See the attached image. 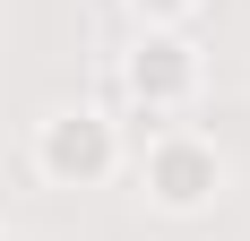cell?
<instances>
[{
  "instance_id": "cell-1",
  "label": "cell",
  "mask_w": 250,
  "mask_h": 241,
  "mask_svg": "<svg viewBox=\"0 0 250 241\" xmlns=\"http://www.w3.org/2000/svg\"><path fill=\"white\" fill-rule=\"evenodd\" d=\"M138 190H147V207H164V216H207L216 198H225V146L207 138V129H155L147 155H138Z\"/></svg>"
},
{
  "instance_id": "cell-2",
  "label": "cell",
  "mask_w": 250,
  "mask_h": 241,
  "mask_svg": "<svg viewBox=\"0 0 250 241\" xmlns=\"http://www.w3.org/2000/svg\"><path fill=\"white\" fill-rule=\"evenodd\" d=\"M35 172L52 190H95L121 172V120L95 112V103H61V112L35 120Z\"/></svg>"
},
{
  "instance_id": "cell-3",
  "label": "cell",
  "mask_w": 250,
  "mask_h": 241,
  "mask_svg": "<svg viewBox=\"0 0 250 241\" xmlns=\"http://www.w3.org/2000/svg\"><path fill=\"white\" fill-rule=\"evenodd\" d=\"M121 86H129V103L147 120H173V112L199 103L207 60H199V43H190L181 26H138V43L121 52Z\"/></svg>"
},
{
  "instance_id": "cell-4",
  "label": "cell",
  "mask_w": 250,
  "mask_h": 241,
  "mask_svg": "<svg viewBox=\"0 0 250 241\" xmlns=\"http://www.w3.org/2000/svg\"><path fill=\"white\" fill-rule=\"evenodd\" d=\"M129 18H138V26H190L199 0H129Z\"/></svg>"
}]
</instances>
